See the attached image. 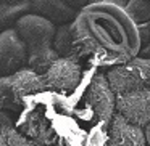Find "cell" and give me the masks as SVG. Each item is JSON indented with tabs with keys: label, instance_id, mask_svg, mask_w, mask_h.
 Wrapping results in <instances>:
<instances>
[{
	"label": "cell",
	"instance_id": "6da1fadb",
	"mask_svg": "<svg viewBox=\"0 0 150 146\" xmlns=\"http://www.w3.org/2000/svg\"><path fill=\"white\" fill-rule=\"evenodd\" d=\"M74 29L95 66L113 68L139 56V27L126 8L102 0L78 11Z\"/></svg>",
	"mask_w": 150,
	"mask_h": 146
},
{
	"label": "cell",
	"instance_id": "7a4b0ae2",
	"mask_svg": "<svg viewBox=\"0 0 150 146\" xmlns=\"http://www.w3.org/2000/svg\"><path fill=\"white\" fill-rule=\"evenodd\" d=\"M15 31L26 48L28 69L42 75L58 59L53 48L57 24L37 13H26L16 21Z\"/></svg>",
	"mask_w": 150,
	"mask_h": 146
},
{
	"label": "cell",
	"instance_id": "3957f363",
	"mask_svg": "<svg viewBox=\"0 0 150 146\" xmlns=\"http://www.w3.org/2000/svg\"><path fill=\"white\" fill-rule=\"evenodd\" d=\"M116 112V96L103 72L94 71L79 96V114L97 129L107 130Z\"/></svg>",
	"mask_w": 150,
	"mask_h": 146
},
{
	"label": "cell",
	"instance_id": "277c9868",
	"mask_svg": "<svg viewBox=\"0 0 150 146\" xmlns=\"http://www.w3.org/2000/svg\"><path fill=\"white\" fill-rule=\"evenodd\" d=\"M15 124L24 136L40 146H57L60 143V132L50 106H47L45 101L37 100V95L28 101Z\"/></svg>",
	"mask_w": 150,
	"mask_h": 146
},
{
	"label": "cell",
	"instance_id": "5b68a950",
	"mask_svg": "<svg viewBox=\"0 0 150 146\" xmlns=\"http://www.w3.org/2000/svg\"><path fill=\"white\" fill-rule=\"evenodd\" d=\"M42 92L40 75L28 68L7 77H0V111L21 112L28 101Z\"/></svg>",
	"mask_w": 150,
	"mask_h": 146
},
{
	"label": "cell",
	"instance_id": "8992f818",
	"mask_svg": "<svg viewBox=\"0 0 150 146\" xmlns=\"http://www.w3.org/2000/svg\"><path fill=\"white\" fill-rule=\"evenodd\" d=\"M115 96L150 88V59L136 56L131 61L108 68L105 72Z\"/></svg>",
	"mask_w": 150,
	"mask_h": 146
},
{
	"label": "cell",
	"instance_id": "52a82bcc",
	"mask_svg": "<svg viewBox=\"0 0 150 146\" xmlns=\"http://www.w3.org/2000/svg\"><path fill=\"white\" fill-rule=\"evenodd\" d=\"M44 92L53 95H68L79 87L82 80V66L74 59L58 58L42 75Z\"/></svg>",
	"mask_w": 150,
	"mask_h": 146
},
{
	"label": "cell",
	"instance_id": "ba28073f",
	"mask_svg": "<svg viewBox=\"0 0 150 146\" xmlns=\"http://www.w3.org/2000/svg\"><path fill=\"white\" fill-rule=\"evenodd\" d=\"M28 68L26 48L15 27L0 32V77H7Z\"/></svg>",
	"mask_w": 150,
	"mask_h": 146
},
{
	"label": "cell",
	"instance_id": "9c48e42d",
	"mask_svg": "<svg viewBox=\"0 0 150 146\" xmlns=\"http://www.w3.org/2000/svg\"><path fill=\"white\" fill-rule=\"evenodd\" d=\"M116 112L142 129L150 125V88L116 95Z\"/></svg>",
	"mask_w": 150,
	"mask_h": 146
},
{
	"label": "cell",
	"instance_id": "30bf717a",
	"mask_svg": "<svg viewBox=\"0 0 150 146\" xmlns=\"http://www.w3.org/2000/svg\"><path fill=\"white\" fill-rule=\"evenodd\" d=\"M102 146H147L145 130L115 112L107 127Z\"/></svg>",
	"mask_w": 150,
	"mask_h": 146
},
{
	"label": "cell",
	"instance_id": "8fae6325",
	"mask_svg": "<svg viewBox=\"0 0 150 146\" xmlns=\"http://www.w3.org/2000/svg\"><path fill=\"white\" fill-rule=\"evenodd\" d=\"M53 48H55L58 58H66V59H74L81 63V59L87 58L84 47L76 34L74 24L66 23V24H58L55 31V39H53Z\"/></svg>",
	"mask_w": 150,
	"mask_h": 146
},
{
	"label": "cell",
	"instance_id": "7c38bea8",
	"mask_svg": "<svg viewBox=\"0 0 150 146\" xmlns=\"http://www.w3.org/2000/svg\"><path fill=\"white\" fill-rule=\"evenodd\" d=\"M33 7L37 15L50 20L57 26L71 23L78 15V11L69 7L65 0H33Z\"/></svg>",
	"mask_w": 150,
	"mask_h": 146
},
{
	"label": "cell",
	"instance_id": "4fadbf2b",
	"mask_svg": "<svg viewBox=\"0 0 150 146\" xmlns=\"http://www.w3.org/2000/svg\"><path fill=\"white\" fill-rule=\"evenodd\" d=\"M0 146H40L24 136L7 112L0 111Z\"/></svg>",
	"mask_w": 150,
	"mask_h": 146
},
{
	"label": "cell",
	"instance_id": "5bb4252c",
	"mask_svg": "<svg viewBox=\"0 0 150 146\" xmlns=\"http://www.w3.org/2000/svg\"><path fill=\"white\" fill-rule=\"evenodd\" d=\"M124 8L136 24H142L150 20V0H129Z\"/></svg>",
	"mask_w": 150,
	"mask_h": 146
},
{
	"label": "cell",
	"instance_id": "9a60e30c",
	"mask_svg": "<svg viewBox=\"0 0 150 146\" xmlns=\"http://www.w3.org/2000/svg\"><path fill=\"white\" fill-rule=\"evenodd\" d=\"M137 27H139V39H140L139 56L150 59V20L142 24H137Z\"/></svg>",
	"mask_w": 150,
	"mask_h": 146
},
{
	"label": "cell",
	"instance_id": "2e32d148",
	"mask_svg": "<svg viewBox=\"0 0 150 146\" xmlns=\"http://www.w3.org/2000/svg\"><path fill=\"white\" fill-rule=\"evenodd\" d=\"M65 2L71 8H74L76 11H81L82 8L89 7V5H92V3H97V2H102V0H65Z\"/></svg>",
	"mask_w": 150,
	"mask_h": 146
},
{
	"label": "cell",
	"instance_id": "e0dca14e",
	"mask_svg": "<svg viewBox=\"0 0 150 146\" xmlns=\"http://www.w3.org/2000/svg\"><path fill=\"white\" fill-rule=\"evenodd\" d=\"M144 130H145V140H147V146H150V125H147Z\"/></svg>",
	"mask_w": 150,
	"mask_h": 146
},
{
	"label": "cell",
	"instance_id": "ac0fdd59",
	"mask_svg": "<svg viewBox=\"0 0 150 146\" xmlns=\"http://www.w3.org/2000/svg\"><path fill=\"white\" fill-rule=\"evenodd\" d=\"M111 2H115V3H120V5H123V7H124V5L129 2V0H111Z\"/></svg>",
	"mask_w": 150,
	"mask_h": 146
},
{
	"label": "cell",
	"instance_id": "d6986e66",
	"mask_svg": "<svg viewBox=\"0 0 150 146\" xmlns=\"http://www.w3.org/2000/svg\"><path fill=\"white\" fill-rule=\"evenodd\" d=\"M57 146H60V143H58V145H57Z\"/></svg>",
	"mask_w": 150,
	"mask_h": 146
}]
</instances>
